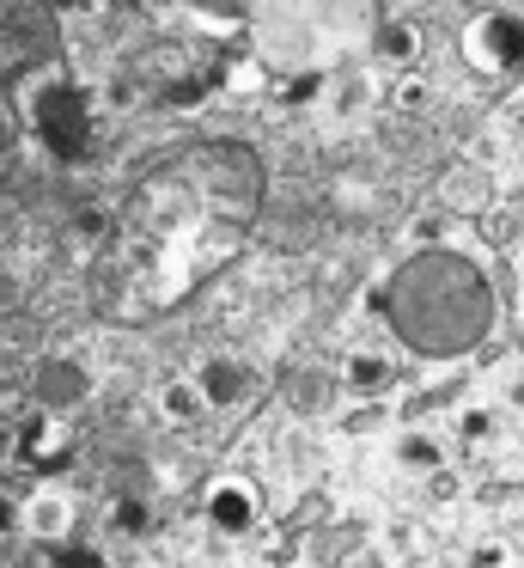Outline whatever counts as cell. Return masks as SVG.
Masks as SVG:
<instances>
[{
    "label": "cell",
    "mask_w": 524,
    "mask_h": 568,
    "mask_svg": "<svg viewBox=\"0 0 524 568\" xmlns=\"http://www.w3.org/2000/svg\"><path fill=\"white\" fill-rule=\"evenodd\" d=\"M384 324L397 331L402 348L427 361L470 355L494 324V287L458 251H414L384 287Z\"/></svg>",
    "instance_id": "cell-1"
},
{
    "label": "cell",
    "mask_w": 524,
    "mask_h": 568,
    "mask_svg": "<svg viewBox=\"0 0 524 568\" xmlns=\"http://www.w3.org/2000/svg\"><path fill=\"white\" fill-rule=\"evenodd\" d=\"M463 50H470V62L487 68V74L524 62V19L518 13H482L470 26V38H463Z\"/></svg>",
    "instance_id": "cell-2"
},
{
    "label": "cell",
    "mask_w": 524,
    "mask_h": 568,
    "mask_svg": "<svg viewBox=\"0 0 524 568\" xmlns=\"http://www.w3.org/2000/svg\"><path fill=\"white\" fill-rule=\"evenodd\" d=\"M207 178H214V196L232 202V209H250L263 196V165H256L250 148H214L207 153Z\"/></svg>",
    "instance_id": "cell-3"
},
{
    "label": "cell",
    "mask_w": 524,
    "mask_h": 568,
    "mask_svg": "<svg viewBox=\"0 0 524 568\" xmlns=\"http://www.w3.org/2000/svg\"><path fill=\"white\" fill-rule=\"evenodd\" d=\"M85 392H92V379H85V367H80V361H68V355H49V361H37V367H31V397H37V409H49V416L80 409Z\"/></svg>",
    "instance_id": "cell-4"
},
{
    "label": "cell",
    "mask_w": 524,
    "mask_h": 568,
    "mask_svg": "<svg viewBox=\"0 0 524 568\" xmlns=\"http://www.w3.org/2000/svg\"><path fill=\"white\" fill-rule=\"evenodd\" d=\"M207 519H214L219 531H250L256 519H263V495H256V483L250 477L207 483Z\"/></svg>",
    "instance_id": "cell-5"
},
{
    "label": "cell",
    "mask_w": 524,
    "mask_h": 568,
    "mask_svg": "<svg viewBox=\"0 0 524 568\" xmlns=\"http://www.w3.org/2000/svg\"><path fill=\"white\" fill-rule=\"evenodd\" d=\"M202 392H207V404L214 409H238V404H250V392H256V373L244 367V361H232V355H214V361H202Z\"/></svg>",
    "instance_id": "cell-6"
},
{
    "label": "cell",
    "mask_w": 524,
    "mask_h": 568,
    "mask_svg": "<svg viewBox=\"0 0 524 568\" xmlns=\"http://www.w3.org/2000/svg\"><path fill=\"white\" fill-rule=\"evenodd\" d=\"M37 129H43L49 148L73 153V148H80V135H85V111H80V99H73V92H49L43 111H37Z\"/></svg>",
    "instance_id": "cell-7"
},
{
    "label": "cell",
    "mask_w": 524,
    "mask_h": 568,
    "mask_svg": "<svg viewBox=\"0 0 524 568\" xmlns=\"http://www.w3.org/2000/svg\"><path fill=\"white\" fill-rule=\"evenodd\" d=\"M439 202H445V209H458V214H475V209H487V202H494V184H487L482 165H451V172L439 178Z\"/></svg>",
    "instance_id": "cell-8"
},
{
    "label": "cell",
    "mask_w": 524,
    "mask_h": 568,
    "mask_svg": "<svg viewBox=\"0 0 524 568\" xmlns=\"http://www.w3.org/2000/svg\"><path fill=\"white\" fill-rule=\"evenodd\" d=\"M24 526H31L37 538H68V526H73V495H68V489H37L31 501H24Z\"/></svg>",
    "instance_id": "cell-9"
},
{
    "label": "cell",
    "mask_w": 524,
    "mask_h": 568,
    "mask_svg": "<svg viewBox=\"0 0 524 568\" xmlns=\"http://www.w3.org/2000/svg\"><path fill=\"white\" fill-rule=\"evenodd\" d=\"M390 379H397V367H390V355H378V348H353V355L341 361V385H348L353 397L384 392Z\"/></svg>",
    "instance_id": "cell-10"
},
{
    "label": "cell",
    "mask_w": 524,
    "mask_h": 568,
    "mask_svg": "<svg viewBox=\"0 0 524 568\" xmlns=\"http://www.w3.org/2000/svg\"><path fill=\"white\" fill-rule=\"evenodd\" d=\"M207 409H214V404H207L202 379H165V385H158V416H165V422H177V428L202 422Z\"/></svg>",
    "instance_id": "cell-11"
},
{
    "label": "cell",
    "mask_w": 524,
    "mask_h": 568,
    "mask_svg": "<svg viewBox=\"0 0 524 568\" xmlns=\"http://www.w3.org/2000/svg\"><path fill=\"white\" fill-rule=\"evenodd\" d=\"M397 465L414 470V477H433V470H445V440L427 428H402L397 434Z\"/></svg>",
    "instance_id": "cell-12"
},
{
    "label": "cell",
    "mask_w": 524,
    "mask_h": 568,
    "mask_svg": "<svg viewBox=\"0 0 524 568\" xmlns=\"http://www.w3.org/2000/svg\"><path fill=\"white\" fill-rule=\"evenodd\" d=\"M153 526L158 519H153V507H146L141 495H122V501L110 507V531H116V538H146Z\"/></svg>",
    "instance_id": "cell-13"
},
{
    "label": "cell",
    "mask_w": 524,
    "mask_h": 568,
    "mask_svg": "<svg viewBox=\"0 0 524 568\" xmlns=\"http://www.w3.org/2000/svg\"><path fill=\"white\" fill-rule=\"evenodd\" d=\"M287 397H292V409H323L329 404V379H323V373H292Z\"/></svg>",
    "instance_id": "cell-14"
},
{
    "label": "cell",
    "mask_w": 524,
    "mask_h": 568,
    "mask_svg": "<svg viewBox=\"0 0 524 568\" xmlns=\"http://www.w3.org/2000/svg\"><path fill=\"white\" fill-rule=\"evenodd\" d=\"M378 50H384L390 62H409V55L421 50V38H414L409 26H384V31H378Z\"/></svg>",
    "instance_id": "cell-15"
},
{
    "label": "cell",
    "mask_w": 524,
    "mask_h": 568,
    "mask_svg": "<svg viewBox=\"0 0 524 568\" xmlns=\"http://www.w3.org/2000/svg\"><path fill=\"white\" fill-rule=\"evenodd\" d=\"M470 568H512V544H500V538L475 544V550H470Z\"/></svg>",
    "instance_id": "cell-16"
},
{
    "label": "cell",
    "mask_w": 524,
    "mask_h": 568,
    "mask_svg": "<svg viewBox=\"0 0 524 568\" xmlns=\"http://www.w3.org/2000/svg\"><path fill=\"white\" fill-rule=\"evenodd\" d=\"M458 434H463V440L482 446L487 434H494V409H463V416H458Z\"/></svg>",
    "instance_id": "cell-17"
},
{
    "label": "cell",
    "mask_w": 524,
    "mask_h": 568,
    "mask_svg": "<svg viewBox=\"0 0 524 568\" xmlns=\"http://www.w3.org/2000/svg\"><path fill=\"white\" fill-rule=\"evenodd\" d=\"M55 568H110V556L97 550V544H80V550H61Z\"/></svg>",
    "instance_id": "cell-18"
},
{
    "label": "cell",
    "mask_w": 524,
    "mask_h": 568,
    "mask_svg": "<svg viewBox=\"0 0 524 568\" xmlns=\"http://www.w3.org/2000/svg\"><path fill=\"white\" fill-rule=\"evenodd\" d=\"M458 489H463V477L458 470H433V477H427V495H433V501H458Z\"/></svg>",
    "instance_id": "cell-19"
},
{
    "label": "cell",
    "mask_w": 524,
    "mask_h": 568,
    "mask_svg": "<svg viewBox=\"0 0 524 568\" xmlns=\"http://www.w3.org/2000/svg\"><path fill=\"white\" fill-rule=\"evenodd\" d=\"M397 104H402V111H421V104H427V80H402Z\"/></svg>",
    "instance_id": "cell-20"
},
{
    "label": "cell",
    "mask_w": 524,
    "mask_h": 568,
    "mask_svg": "<svg viewBox=\"0 0 524 568\" xmlns=\"http://www.w3.org/2000/svg\"><path fill=\"white\" fill-rule=\"evenodd\" d=\"M512 409H518V416H524V379L512 385Z\"/></svg>",
    "instance_id": "cell-21"
},
{
    "label": "cell",
    "mask_w": 524,
    "mask_h": 568,
    "mask_svg": "<svg viewBox=\"0 0 524 568\" xmlns=\"http://www.w3.org/2000/svg\"><path fill=\"white\" fill-rule=\"evenodd\" d=\"M458 7H482V13H487V0H458Z\"/></svg>",
    "instance_id": "cell-22"
},
{
    "label": "cell",
    "mask_w": 524,
    "mask_h": 568,
    "mask_svg": "<svg viewBox=\"0 0 524 568\" xmlns=\"http://www.w3.org/2000/svg\"><path fill=\"white\" fill-rule=\"evenodd\" d=\"M104 7H134V0H104Z\"/></svg>",
    "instance_id": "cell-23"
}]
</instances>
